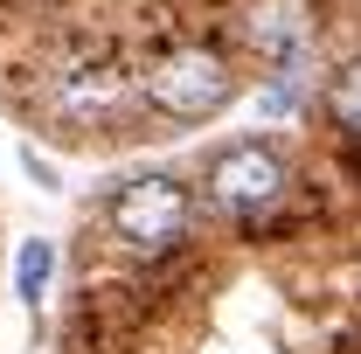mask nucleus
<instances>
[{
	"label": "nucleus",
	"mask_w": 361,
	"mask_h": 354,
	"mask_svg": "<svg viewBox=\"0 0 361 354\" xmlns=\"http://www.w3.org/2000/svg\"><path fill=\"white\" fill-rule=\"evenodd\" d=\"M104 222H111L118 250L160 264V257H174L180 243H188V229H195V195H188L174 174H133L118 195H111Z\"/></svg>",
	"instance_id": "f257e3e1"
},
{
	"label": "nucleus",
	"mask_w": 361,
	"mask_h": 354,
	"mask_svg": "<svg viewBox=\"0 0 361 354\" xmlns=\"http://www.w3.org/2000/svg\"><path fill=\"white\" fill-rule=\"evenodd\" d=\"M146 104L160 111V118H180V126H195V118H216L229 97H236V70H229L223 49H202V42H180L167 56H153L146 63Z\"/></svg>",
	"instance_id": "f03ea898"
},
{
	"label": "nucleus",
	"mask_w": 361,
	"mask_h": 354,
	"mask_svg": "<svg viewBox=\"0 0 361 354\" xmlns=\"http://www.w3.org/2000/svg\"><path fill=\"white\" fill-rule=\"evenodd\" d=\"M285 188H292V167H285V153L264 146V139L229 146V153H216V167H209V202L229 209V216H243V222H257L264 209H278Z\"/></svg>",
	"instance_id": "7ed1b4c3"
},
{
	"label": "nucleus",
	"mask_w": 361,
	"mask_h": 354,
	"mask_svg": "<svg viewBox=\"0 0 361 354\" xmlns=\"http://www.w3.org/2000/svg\"><path fill=\"white\" fill-rule=\"evenodd\" d=\"M126 70H111V63H84V70H63L56 77V118H70V126H104V118H118L126 111Z\"/></svg>",
	"instance_id": "20e7f679"
},
{
	"label": "nucleus",
	"mask_w": 361,
	"mask_h": 354,
	"mask_svg": "<svg viewBox=\"0 0 361 354\" xmlns=\"http://www.w3.org/2000/svg\"><path fill=\"white\" fill-rule=\"evenodd\" d=\"M306 35H313L306 0H257V14H250V42L264 49V56H299Z\"/></svg>",
	"instance_id": "39448f33"
},
{
	"label": "nucleus",
	"mask_w": 361,
	"mask_h": 354,
	"mask_svg": "<svg viewBox=\"0 0 361 354\" xmlns=\"http://www.w3.org/2000/svg\"><path fill=\"white\" fill-rule=\"evenodd\" d=\"M49 278H56V243H21V264H14V292L28 299V306H42L49 299Z\"/></svg>",
	"instance_id": "423d86ee"
},
{
	"label": "nucleus",
	"mask_w": 361,
	"mask_h": 354,
	"mask_svg": "<svg viewBox=\"0 0 361 354\" xmlns=\"http://www.w3.org/2000/svg\"><path fill=\"white\" fill-rule=\"evenodd\" d=\"M326 111H334V126H341L348 139H361V63L348 70V77H341V84H334V97H326Z\"/></svg>",
	"instance_id": "0eeeda50"
}]
</instances>
